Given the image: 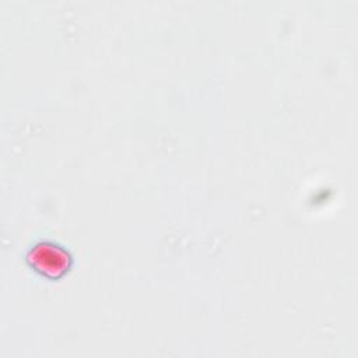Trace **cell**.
<instances>
[{
	"label": "cell",
	"mask_w": 358,
	"mask_h": 358,
	"mask_svg": "<svg viewBox=\"0 0 358 358\" xmlns=\"http://www.w3.org/2000/svg\"><path fill=\"white\" fill-rule=\"evenodd\" d=\"M27 262L38 273L49 278H59L69 270L71 256L63 246L55 242L42 241L29 249Z\"/></svg>",
	"instance_id": "1"
}]
</instances>
